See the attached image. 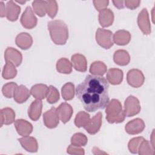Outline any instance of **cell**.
I'll list each match as a JSON object with an SVG mask.
<instances>
[{
  "mask_svg": "<svg viewBox=\"0 0 155 155\" xmlns=\"http://www.w3.org/2000/svg\"><path fill=\"white\" fill-rule=\"evenodd\" d=\"M109 84L102 76L88 74L76 88V97L87 111L104 109L110 101Z\"/></svg>",
  "mask_w": 155,
  "mask_h": 155,
  "instance_id": "obj_1",
  "label": "cell"
},
{
  "mask_svg": "<svg viewBox=\"0 0 155 155\" xmlns=\"http://www.w3.org/2000/svg\"><path fill=\"white\" fill-rule=\"evenodd\" d=\"M48 30L52 41L56 45H64L68 39V29L62 20H52L48 22Z\"/></svg>",
  "mask_w": 155,
  "mask_h": 155,
  "instance_id": "obj_2",
  "label": "cell"
},
{
  "mask_svg": "<svg viewBox=\"0 0 155 155\" xmlns=\"http://www.w3.org/2000/svg\"><path fill=\"white\" fill-rule=\"evenodd\" d=\"M106 119L110 124H119L124 121L125 115L120 102L112 99L105 107Z\"/></svg>",
  "mask_w": 155,
  "mask_h": 155,
  "instance_id": "obj_3",
  "label": "cell"
},
{
  "mask_svg": "<svg viewBox=\"0 0 155 155\" xmlns=\"http://www.w3.org/2000/svg\"><path fill=\"white\" fill-rule=\"evenodd\" d=\"M95 38L97 44L105 49H109L113 45V33L110 30L98 28Z\"/></svg>",
  "mask_w": 155,
  "mask_h": 155,
  "instance_id": "obj_4",
  "label": "cell"
},
{
  "mask_svg": "<svg viewBox=\"0 0 155 155\" xmlns=\"http://www.w3.org/2000/svg\"><path fill=\"white\" fill-rule=\"evenodd\" d=\"M141 107L139 99L132 95L129 96L124 102V113L127 117H132L140 111Z\"/></svg>",
  "mask_w": 155,
  "mask_h": 155,
  "instance_id": "obj_5",
  "label": "cell"
},
{
  "mask_svg": "<svg viewBox=\"0 0 155 155\" xmlns=\"http://www.w3.org/2000/svg\"><path fill=\"white\" fill-rule=\"evenodd\" d=\"M127 81L133 88L140 87L144 83L145 76L142 71L139 69H131L127 74Z\"/></svg>",
  "mask_w": 155,
  "mask_h": 155,
  "instance_id": "obj_6",
  "label": "cell"
},
{
  "mask_svg": "<svg viewBox=\"0 0 155 155\" xmlns=\"http://www.w3.org/2000/svg\"><path fill=\"white\" fill-rule=\"evenodd\" d=\"M21 24L27 29H32L35 27L38 23V19L36 17L31 7L27 6L20 19Z\"/></svg>",
  "mask_w": 155,
  "mask_h": 155,
  "instance_id": "obj_7",
  "label": "cell"
},
{
  "mask_svg": "<svg viewBox=\"0 0 155 155\" xmlns=\"http://www.w3.org/2000/svg\"><path fill=\"white\" fill-rule=\"evenodd\" d=\"M137 24L140 30L144 35H149L151 33V27L147 8H144L139 12L137 16Z\"/></svg>",
  "mask_w": 155,
  "mask_h": 155,
  "instance_id": "obj_8",
  "label": "cell"
},
{
  "mask_svg": "<svg viewBox=\"0 0 155 155\" xmlns=\"http://www.w3.org/2000/svg\"><path fill=\"white\" fill-rule=\"evenodd\" d=\"M4 59L6 62H10L15 67H19L22 61V55L19 50L8 47L4 52Z\"/></svg>",
  "mask_w": 155,
  "mask_h": 155,
  "instance_id": "obj_9",
  "label": "cell"
},
{
  "mask_svg": "<svg viewBox=\"0 0 155 155\" xmlns=\"http://www.w3.org/2000/svg\"><path fill=\"white\" fill-rule=\"evenodd\" d=\"M59 116L56 108L52 107L49 110L43 114V121L46 127L52 129L56 128L59 124Z\"/></svg>",
  "mask_w": 155,
  "mask_h": 155,
  "instance_id": "obj_10",
  "label": "cell"
},
{
  "mask_svg": "<svg viewBox=\"0 0 155 155\" xmlns=\"http://www.w3.org/2000/svg\"><path fill=\"white\" fill-rule=\"evenodd\" d=\"M102 124V113H97L91 119H90L87 124L84 127V128L90 134H95L100 130Z\"/></svg>",
  "mask_w": 155,
  "mask_h": 155,
  "instance_id": "obj_11",
  "label": "cell"
},
{
  "mask_svg": "<svg viewBox=\"0 0 155 155\" xmlns=\"http://www.w3.org/2000/svg\"><path fill=\"white\" fill-rule=\"evenodd\" d=\"M145 127L144 121L140 118L134 119L127 122L125 126V131L131 135L142 133Z\"/></svg>",
  "mask_w": 155,
  "mask_h": 155,
  "instance_id": "obj_12",
  "label": "cell"
},
{
  "mask_svg": "<svg viewBox=\"0 0 155 155\" xmlns=\"http://www.w3.org/2000/svg\"><path fill=\"white\" fill-rule=\"evenodd\" d=\"M56 111L59 119L63 124L68 122L70 120L73 113L72 107L67 102L61 103L56 108Z\"/></svg>",
  "mask_w": 155,
  "mask_h": 155,
  "instance_id": "obj_13",
  "label": "cell"
},
{
  "mask_svg": "<svg viewBox=\"0 0 155 155\" xmlns=\"http://www.w3.org/2000/svg\"><path fill=\"white\" fill-rule=\"evenodd\" d=\"M15 127L17 133L23 137L29 136L33 131L32 124L26 120L19 119L15 121Z\"/></svg>",
  "mask_w": 155,
  "mask_h": 155,
  "instance_id": "obj_14",
  "label": "cell"
},
{
  "mask_svg": "<svg viewBox=\"0 0 155 155\" xmlns=\"http://www.w3.org/2000/svg\"><path fill=\"white\" fill-rule=\"evenodd\" d=\"M107 81L111 85H119L122 83L124 78L123 71L116 68H112L108 70Z\"/></svg>",
  "mask_w": 155,
  "mask_h": 155,
  "instance_id": "obj_15",
  "label": "cell"
},
{
  "mask_svg": "<svg viewBox=\"0 0 155 155\" xmlns=\"http://www.w3.org/2000/svg\"><path fill=\"white\" fill-rule=\"evenodd\" d=\"M22 147L27 151L30 153H36L38 150V143L37 140L31 136H24L18 139Z\"/></svg>",
  "mask_w": 155,
  "mask_h": 155,
  "instance_id": "obj_16",
  "label": "cell"
},
{
  "mask_svg": "<svg viewBox=\"0 0 155 155\" xmlns=\"http://www.w3.org/2000/svg\"><path fill=\"white\" fill-rule=\"evenodd\" d=\"M114 13L110 8H105L99 12L98 19L100 25L102 27H108L111 25L114 21Z\"/></svg>",
  "mask_w": 155,
  "mask_h": 155,
  "instance_id": "obj_17",
  "label": "cell"
},
{
  "mask_svg": "<svg viewBox=\"0 0 155 155\" xmlns=\"http://www.w3.org/2000/svg\"><path fill=\"white\" fill-rule=\"evenodd\" d=\"M71 62L73 67L76 71L81 72H85L87 71V61L83 54L76 53L72 55Z\"/></svg>",
  "mask_w": 155,
  "mask_h": 155,
  "instance_id": "obj_18",
  "label": "cell"
},
{
  "mask_svg": "<svg viewBox=\"0 0 155 155\" xmlns=\"http://www.w3.org/2000/svg\"><path fill=\"white\" fill-rule=\"evenodd\" d=\"M21 7L13 1H9L6 4V18L10 21H16L21 13Z\"/></svg>",
  "mask_w": 155,
  "mask_h": 155,
  "instance_id": "obj_19",
  "label": "cell"
},
{
  "mask_svg": "<svg viewBox=\"0 0 155 155\" xmlns=\"http://www.w3.org/2000/svg\"><path fill=\"white\" fill-rule=\"evenodd\" d=\"M15 43L22 50H27L33 44V38L28 33L22 32L16 36Z\"/></svg>",
  "mask_w": 155,
  "mask_h": 155,
  "instance_id": "obj_20",
  "label": "cell"
},
{
  "mask_svg": "<svg viewBox=\"0 0 155 155\" xmlns=\"http://www.w3.org/2000/svg\"><path fill=\"white\" fill-rule=\"evenodd\" d=\"M42 109V102L36 99L31 102L28 109V115L33 121L38 120L41 114Z\"/></svg>",
  "mask_w": 155,
  "mask_h": 155,
  "instance_id": "obj_21",
  "label": "cell"
},
{
  "mask_svg": "<svg viewBox=\"0 0 155 155\" xmlns=\"http://www.w3.org/2000/svg\"><path fill=\"white\" fill-rule=\"evenodd\" d=\"M131 36L130 33L125 30L116 31L113 36V42L118 45H127L131 41Z\"/></svg>",
  "mask_w": 155,
  "mask_h": 155,
  "instance_id": "obj_22",
  "label": "cell"
},
{
  "mask_svg": "<svg viewBox=\"0 0 155 155\" xmlns=\"http://www.w3.org/2000/svg\"><path fill=\"white\" fill-rule=\"evenodd\" d=\"M30 94V91L25 86L20 85L15 91L13 99L18 104H22L28 100Z\"/></svg>",
  "mask_w": 155,
  "mask_h": 155,
  "instance_id": "obj_23",
  "label": "cell"
},
{
  "mask_svg": "<svg viewBox=\"0 0 155 155\" xmlns=\"http://www.w3.org/2000/svg\"><path fill=\"white\" fill-rule=\"evenodd\" d=\"M15 112L9 107H5L0 110V118H1V127L5 125H10L15 120Z\"/></svg>",
  "mask_w": 155,
  "mask_h": 155,
  "instance_id": "obj_24",
  "label": "cell"
},
{
  "mask_svg": "<svg viewBox=\"0 0 155 155\" xmlns=\"http://www.w3.org/2000/svg\"><path fill=\"white\" fill-rule=\"evenodd\" d=\"M114 62L120 66H125L130 63V56L128 52L125 50H117L113 54Z\"/></svg>",
  "mask_w": 155,
  "mask_h": 155,
  "instance_id": "obj_25",
  "label": "cell"
},
{
  "mask_svg": "<svg viewBox=\"0 0 155 155\" xmlns=\"http://www.w3.org/2000/svg\"><path fill=\"white\" fill-rule=\"evenodd\" d=\"M48 87L45 84H37L33 85L30 89V93L36 99L42 100L46 97Z\"/></svg>",
  "mask_w": 155,
  "mask_h": 155,
  "instance_id": "obj_26",
  "label": "cell"
},
{
  "mask_svg": "<svg viewBox=\"0 0 155 155\" xmlns=\"http://www.w3.org/2000/svg\"><path fill=\"white\" fill-rule=\"evenodd\" d=\"M56 70L62 74H70L72 72V64L65 58H62L58 60L56 65Z\"/></svg>",
  "mask_w": 155,
  "mask_h": 155,
  "instance_id": "obj_27",
  "label": "cell"
},
{
  "mask_svg": "<svg viewBox=\"0 0 155 155\" xmlns=\"http://www.w3.org/2000/svg\"><path fill=\"white\" fill-rule=\"evenodd\" d=\"M90 73L92 75L102 76L107 72V67L102 61H94L91 65L90 67Z\"/></svg>",
  "mask_w": 155,
  "mask_h": 155,
  "instance_id": "obj_28",
  "label": "cell"
},
{
  "mask_svg": "<svg viewBox=\"0 0 155 155\" xmlns=\"http://www.w3.org/2000/svg\"><path fill=\"white\" fill-rule=\"evenodd\" d=\"M61 93L62 97L65 101L71 100L74 96V85L72 82H67L61 88Z\"/></svg>",
  "mask_w": 155,
  "mask_h": 155,
  "instance_id": "obj_29",
  "label": "cell"
},
{
  "mask_svg": "<svg viewBox=\"0 0 155 155\" xmlns=\"http://www.w3.org/2000/svg\"><path fill=\"white\" fill-rule=\"evenodd\" d=\"M90 119V116L88 113L85 111H80L76 115L74 118V124L78 128L84 127L87 124Z\"/></svg>",
  "mask_w": 155,
  "mask_h": 155,
  "instance_id": "obj_30",
  "label": "cell"
},
{
  "mask_svg": "<svg viewBox=\"0 0 155 155\" xmlns=\"http://www.w3.org/2000/svg\"><path fill=\"white\" fill-rule=\"evenodd\" d=\"M32 7L35 13L39 17H43L47 13L46 1H34L32 2Z\"/></svg>",
  "mask_w": 155,
  "mask_h": 155,
  "instance_id": "obj_31",
  "label": "cell"
},
{
  "mask_svg": "<svg viewBox=\"0 0 155 155\" xmlns=\"http://www.w3.org/2000/svg\"><path fill=\"white\" fill-rule=\"evenodd\" d=\"M17 74V70L15 66L10 62H6L4 66L2 76L5 79H10L14 78Z\"/></svg>",
  "mask_w": 155,
  "mask_h": 155,
  "instance_id": "obj_32",
  "label": "cell"
},
{
  "mask_svg": "<svg viewBox=\"0 0 155 155\" xmlns=\"http://www.w3.org/2000/svg\"><path fill=\"white\" fill-rule=\"evenodd\" d=\"M71 144L77 147H84L88 142L87 137L82 133H76L71 137Z\"/></svg>",
  "mask_w": 155,
  "mask_h": 155,
  "instance_id": "obj_33",
  "label": "cell"
},
{
  "mask_svg": "<svg viewBox=\"0 0 155 155\" xmlns=\"http://www.w3.org/2000/svg\"><path fill=\"white\" fill-rule=\"evenodd\" d=\"M137 153L140 155H154V148L147 140L144 139L142 140L139 147Z\"/></svg>",
  "mask_w": 155,
  "mask_h": 155,
  "instance_id": "obj_34",
  "label": "cell"
},
{
  "mask_svg": "<svg viewBox=\"0 0 155 155\" xmlns=\"http://www.w3.org/2000/svg\"><path fill=\"white\" fill-rule=\"evenodd\" d=\"M46 98L47 101L50 104L57 102L60 98V94L58 89L53 85H50L48 87Z\"/></svg>",
  "mask_w": 155,
  "mask_h": 155,
  "instance_id": "obj_35",
  "label": "cell"
},
{
  "mask_svg": "<svg viewBox=\"0 0 155 155\" xmlns=\"http://www.w3.org/2000/svg\"><path fill=\"white\" fill-rule=\"evenodd\" d=\"M18 87L17 84L13 82H10L4 84L2 88L3 95L7 98H12L13 97L15 91Z\"/></svg>",
  "mask_w": 155,
  "mask_h": 155,
  "instance_id": "obj_36",
  "label": "cell"
},
{
  "mask_svg": "<svg viewBox=\"0 0 155 155\" xmlns=\"http://www.w3.org/2000/svg\"><path fill=\"white\" fill-rule=\"evenodd\" d=\"M144 139L143 137H136L131 139L128 143V148L130 152L133 154H137L138 153L139 147Z\"/></svg>",
  "mask_w": 155,
  "mask_h": 155,
  "instance_id": "obj_37",
  "label": "cell"
},
{
  "mask_svg": "<svg viewBox=\"0 0 155 155\" xmlns=\"http://www.w3.org/2000/svg\"><path fill=\"white\" fill-rule=\"evenodd\" d=\"M47 2V13L48 16L53 19L58 11V5L56 1H46Z\"/></svg>",
  "mask_w": 155,
  "mask_h": 155,
  "instance_id": "obj_38",
  "label": "cell"
},
{
  "mask_svg": "<svg viewBox=\"0 0 155 155\" xmlns=\"http://www.w3.org/2000/svg\"><path fill=\"white\" fill-rule=\"evenodd\" d=\"M67 152L70 154H78L84 155L85 154L84 149L82 148L81 147H77L72 144L70 145L67 150Z\"/></svg>",
  "mask_w": 155,
  "mask_h": 155,
  "instance_id": "obj_39",
  "label": "cell"
},
{
  "mask_svg": "<svg viewBox=\"0 0 155 155\" xmlns=\"http://www.w3.org/2000/svg\"><path fill=\"white\" fill-rule=\"evenodd\" d=\"M93 3L96 10L101 12V10L107 8L108 4L109 1L108 0H102V1H93Z\"/></svg>",
  "mask_w": 155,
  "mask_h": 155,
  "instance_id": "obj_40",
  "label": "cell"
},
{
  "mask_svg": "<svg viewBox=\"0 0 155 155\" xmlns=\"http://www.w3.org/2000/svg\"><path fill=\"white\" fill-rule=\"evenodd\" d=\"M140 4L139 0H126L124 1V5L130 10H134L137 8Z\"/></svg>",
  "mask_w": 155,
  "mask_h": 155,
  "instance_id": "obj_41",
  "label": "cell"
},
{
  "mask_svg": "<svg viewBox=\"0 0 155 155\" xmlns=\"http://www.w3.org/2000/svg\"><path fill=\"white\" fill-rule=\"evenodd\" d=\"M0 16L1 18L6 16V7L2 1L0 2Z\"/></svg>",
  "mask_w": 155,
  "mask_h": 155,
  "instance_id": "obj_42",
  "label": "cell"
},
{
  "mask_svg": "<svg viewBox=\"0 0 155 155\" xmlns=\"http://www.w3.org/2000/svg\"><path fill=\"white\" fill-rule=\"evenodd\" d=\"M114 5L119 8V9H121V8H124V7H125V5H124V1H112Z\"/></svg>",
  "mask_w": 155,
  "mask_h": 155,
  "instance_id": "obj_43",
  "label": "cell"
},
{
  "mask_svg": "<svg viewBox=\"0 0 155 155\" xmlns=\"http://www.w3.org/2000/svg\"><path fill=\"white\" fill-rule=\"evenodd\" d=\"M150 143L151 144V145L154 148V130H153V132H152V134H151V139H150Z\"/></svg>",
  "mask_w": 155,
  "mask_h": 155,
  "instance_id": "obj_44",
  "label": "cell"
},
{
  "mask_svg": "<svg viewBox=\"0 0 155 155\" xmlns=\"http://www.w3.org/2000/svg\"><path fill=\"white\" fill-rule=\"evenodd\" d=\"M16 2H18V3H19V4H25V2H26V1H15Z\"/></svg>",
  "mask_w": 155,
  "mask_h": 155,
  "instance_id": "obj_45",
  "label": "cell"
}]
</instances>
